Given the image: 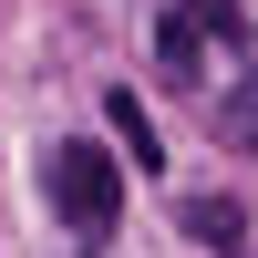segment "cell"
<instances>
[{"mask_svg": "<svg viewBox=\"0 0 258 258\" xmlns=\"http://www.w3.org/2000/svg\"><path fill=\"white\" fill-rule=\"evenodd\" d=\"M52 207L73 238H114L124 217V165L103 155V145H52Z\"/></svg>", "mask_w": 258, "mask_h": 258, "instance_id": "obj_1", "label": "cell"}, {"mask_svg": "<svg viewBox=\"0 0 258 258\" xmlns=\"http://www.w3.org/2000/svg\"><path fill=\"white\" fill-rule=\"evenodd\" d=\"M155 52H165V73H176V83H207V52H227V41L176 0V11H165V31H155Z\"/></svg>", "mask_w": 258, "mask_h": 258, "instance_id": "obj_2", "label": "cell"}, {"mask_svg": "<svg viewBox=\"0 0 258 258\" xmlns=\"http://www.w3.org/2000/svg\"><path fill=\"white\" fill-rule=\"evenodd\" d=\"M103 124H114V135H124V155H135V165H165V155H155V124H145V103L124 93V83H114V93H103Z\"/></svg>", "mask_w": 258, "mask_h": 258, "instance_id": "obj_3", "label": "cell"}, {"mask_svg": "<svg viewBox=\"0 0 258 258\" xmlns=\"http://www.w3.org/2000/svg\"><path fill=\"white\" fill-rule=\"evenodd\" d=\"M186 238L227 248V238H238V207H227V197H197V207H186Z\"/></svg>", "mask_w": 258, "mask_h": 258, "instance_id": "obj_4", "label": "cell"}, {"mask_svg": "<svg viewBox=\"0 0 258 258\" xmlns=\"http://www.w3.org/2000/svg\"><path fill=\"white\" fill-rule=\"evenodd\" d=\"M217 258H248V238H227V248H217Z\"/></svg>", "mask_w": 258, "mask_h": 258, "instance_id": "obj_5", "label": "cell"}]
</instances>
